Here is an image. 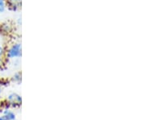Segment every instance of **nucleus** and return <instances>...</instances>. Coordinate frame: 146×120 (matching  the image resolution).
I'll return each mask as SVG.
<instances>
[{
	"label": "nucleus",
	"instance_id": "1",
	"mask_svg": "<svg viewBox=\"0 0 146 120\" xmlns=\"http://www.w3.org/2000/svg\"><path fill=\"white\" fill-rule=\"evenodd\" d=\"M21 56H22V44L21 42H13L9 46H7L5 52L6 59L8 60L20 59Z\"/></svg>",
	"mask_w": 146,
	"mask_h": 120
},
{
	"label": "nucleus",
	"instance_id": "2",
	"mask_svg": "<svg viewBox=\"0 0 146 120\" xmlns=\"http://www.w3.org/2000/svg\"><path fill=\"white\" fill-rule=\"evenodd\" d=\"M7 9L11 11H18L22 7V0H6Z\"/></svg>",
	"mask_w": 146,
	"mask_h": 120
},
{
	"label": "nucleus",
	"instance_id": "3",
	"mask_svg": "<svg viewBox=\"0 0 146 120\" xmlns=\"http://www.w3.org/2000/svg\"><path fill=\"white\" fill-rule=\"evenodd\" d=\"M14 30V26L10 22H5L0 24V34L8 35Z\"/></svg>",
	"mask_w": 146,
	"mask_h": 120
},
{
	"label": "nucleus",
	"instance_id": "4",
	"mask_svg": "<svg viewBox=\"0 0 146 120\" xmlns=\"http://www.w3.org/2000/svg\"><path fill=\"white\" fill-rule=\"evenodd\" d=\"M8 100L12 103H18V104H21V101H22L21 96L19 94H16V93H12V94H9Z\"/></svg>",
	"mask_w": 146,
	"mask_h": 120
},
{
	"label": "nucleus",
	"instance_id": "5",
	"mask_svg": "<svg viewBox=\"0 0 146 120\" xmlns=\"http://www.w3.org/2000/svg\"><path fill=\"white\" fill-rule=\"evenodd\" d=\"M15 119H16L15 115L8 110L4 111V115L3 116H0V120H15Z\"/></svg>",
	"mask_w": 146,
	"mask_h": 120
},
{
	"label": "nucleus",
	"instance_id": "6",
	"mask_svg": "<svg viewBox=\"0 0 146 120\" xmlns=\"http://www.w3.org/2000/svg\"><path fill=\"white\" fill-rule=\"evenodd\" d=\"M21 77H22V75H21V72H17V73H16L14 75H13V77L11 78V80H12L14 82L21 83V79H22Z\"/></svg>",
	"mask_w": 146,
	"mask_h": 120
},
{
	"label": "nucleus",
	"instance_id": "7",
	"mask_svg": "<svg viewBox=\"0 0 146 120\" xmlns=\"http://www.w3.org/2000/svg\"><path fill=\"white\" fill-rule=\"evenodd\" d=\"M7 10L6 0H0V13H4Z\"/></svg>",
	"mask_w": 146,
	"mask_h": 120
},
{
	"label": "nucleus",
	"instance_id": "8",
	"mask_svg": "<svg viewBox=\"0 0 146 120\" xmlns=\"http://www.w3.org/2000/svg\"><path fill=\"white\" fill-rule=\"evenodd\" d=\"M7 45L5 44H0V58L5 57V52Z\"/></svg>",
	"mask_w": 146,
	"mask_h": 120
},
{
	"label": "nucleus",
	"instance_id": "9",
	"mask_svg": "<svg viewBox=\"0 0 146 120\" xmlns=\"http://www.w3.org/2000/svg\"><path fill=\"white\" fill-rule=\"evenodd\" d=\"M17 23H18V25H19V26H21V24H22V20H21V18H19V19L17 20Z\"/></svg>",
	"mask_w": 146,
	"mask_h": 120
},
{
	"label": "nucleus",
	"instance_id": "10",
	"mask_svg": "<svg viewBox=\"0 0 146 120\" xmlns=\"http://www.w3.org/2000/svg\"><path fill=\"white\" fill-rule=\"evenodd\" d=\"M3 61H4V58H0V67L3 66Z\"/></svg>",
	"mask_w": 146,
	"mask_h": 120
},
{
	"label": "nucleus",
	"instance_id": "11",
	"mask_svg": "<svg viewBox=\"0 0 146 120\" xmlns=\"http://www.w3.org/2000/svg\"><path fill=\"white\" fill-rule=\"evenodd\" d=\"M2 93H3V89H2V86L0 85V97L2 95Z\"/></svg>",
	"mask_w": 146,
	"mask_h": 120
}]
</instances>
